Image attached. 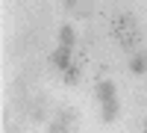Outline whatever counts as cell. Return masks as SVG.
<instances>
[{"label": "cell", "mask_w": 147, "mask_h": 133, "mask_svg": "<svg viewBox=\"0 0 147 133\" xmlns=\"http://www.w3.org/2000/svg\"><path fill=\"white\" fill-rule=\"evenodd\" d=\"M115 35L124 47H136L138 44V27H136V18L132 15H121L115 21Z\"/></svg>", "instance_id": "obj_1"}, {"label": "cell", "mask_w": 147, "mask_h": 133, "mask_svg": "<svg viewBox=\"0 0 147 133\" xmlns=\"http://www.w3.org/2000/svg\"><path fill=\"white\" fill-rule=\"evenodd\" d=\"M50 62H53V68H59V71H68V68H71V47L62 44L59 50H53Z\"/></svg>", "instance_id": "obj_2"}, {"label": "cell", "mask_w": 147, "mask_h": 133, "mask_svg": "<svg viewBox=\"0 0 147 133\" xmlns=\"http://www.w3.org/2000/svg\"><path fill=\"white\" fill-rule=\"evenodd\" d=\"M97 98H100V104L115 101V86H112L109 80H97Z\"/></svg>", "instance_id": "obj_3"}, {"label": "cell", "mask_w": 147, "mask_h": 133, "mask_svg": "<svg viewBox=\"0 0 147 133\" xmlns=\"http://www.w3.org/2000/svg\"><path fill=\"white\" fill-rule=\"evenodd\" d=\"M100 115H103V121H115V115H118V101H106L103 110H100Z\"/></svg>", "instance_id": "obj_4"}, {"label": "cell", "mask_w": 147, "mask_h": 133, "mask_svg": "<svg viewBox=\"0 0 147 133\" xmlns=\"http://www.w3.org/2000/svg\"><path fill=\"white\" fill-rule=\"evenodd\" d=\"M129 68L136 71V74H144V71H147V56H144V53H136V56H132V62H129Z\"/></svg>", "instance_id": "obj_5"}, {"label": "cell", "mask_w": 147, "mask_h": 133, "mask_svg": "<svg viewBox=\"0 0 147 133\" xmlns=\"http://www.w3.org/2000/svg\"><path fill=\"white\" fill-rule=\"evenodd\" d=\"M74 42H77V35H74V27H62V44L74 50Z\"/></svg>", "instance_id": "obj_6"}, {"label": "cell", "mask_w": 147, "mask_h": 133, "mask_svg": "<svg viewBox=\"0 0 147 133\" xmlns=\"http://www.w3.org/2000/svg\"><path fill=\"white\" fill-rule=\"evenodd\" d=\"M68 113H65V118H59V121H53V127H50V133H68Z\"/></svg>", "instance_id": "obj_7"}, {"label": "cell", "mask_w": 147, "mask_h": 133, "mask_svg": "<svg viewBox=\"0 0 147 133\" xmlns=\"http://www.w3.org/2000/svg\"><path fill=\"white\" fill-rule=\"evenodd\" d=\"M77 80H80V68H77V65H71V68L65 71V83H77Z\"/></svg>", "instance_id": "obj_8"}, {"label": "cell", "mask_w": 147, "mask_h": 133, "mask_svg": "<svg viewBox=\"0 0 147 133\" xmlns=\"http://www.w3.org/2000/svg\"><path fill=\"white\" fill-rule=\"evenodd\" d=\"M65 3H68V9H71V6H74V3H77V0H65Z\"/></svg>", "instance_id": "obj_9"}, {"label": "cell", "mask_w": 147, "mask_h": 133, "mask_svg": "<svg viewBox=\"0 0 147 133\" xmlns=\"http://www.w3.org/2000/svg\"><path fill=\"white\" fill-rule=\"evenodd\" d=\"M144 133H147V124H144Z\"/></svg>", "instance_id": "obj_10"}]
</instances>
